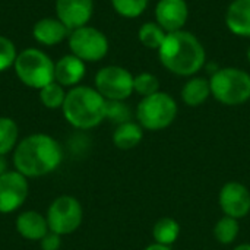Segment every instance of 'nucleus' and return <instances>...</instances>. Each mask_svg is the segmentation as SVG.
<instances>
[{
	"label": "nucleus",
	"mask_w": 250,
	"mask_h": 250,
	"mask_svg": "<svg viewBox=\"0 0 250 250\" xmlns=\"http://www.w3.org/2000/svg\"><path fill=\"white\" fill-rule=\"evenodd\" d=\"M107 100L88 85H78L67 91L62 107L64 120L75 129L89 130L105 120Z\"/></svg>",
	"instance_id": "7ed1b4c3"
},
{
	"label": "nucleus",
	"mask_w": 250,
	"mask_h": 250,
	"mask_svg": "<svg viewBox=\"0 0 250 250\" xmlns=\"http://www.w3.org/2000/svg\"><path fill=\"white\" fill-rule=\"evenodd\" d=\"M56 18L70 31L89 25L94 15V0H56Z\"/></svg>",
	"instance_id": "f8f14e48"
},
{
	"label": "nucleus",
	"mask_w": 250,
	"mask_h": 250,
	"mask_svg": "<svg viewBox=\"0 0 250 250\" xmlns=\"http://www.w3.org/2000/svg\"><path fill=\"white\" fill-rule=\"evenodd\" d=\"M86 75V63L72 53L62 56L54 64V81L64 88L81 85Z\"/></svg>",
	"instance_id": "2eb2a0df"
},
{
	"label": "nucleus",
	"mask_w": 250,
	"mask_h": 250,
	"mask_svg": "<svg viewBox=\"0 0 250 250\" xmlns=\"http://www.w3.org/2000/svg\"><path fill=\"white\" fill-rule=\"evenodd\" d=\"M154 15L167 34L182 31L189 19V4L186 0H158Z\"/></svg>",
	"instance_id": "ddd939ff"
},
{
	"label": "nucleus",
	"mask_w": 250,
	"mask_h": 250,
	"mask_svg": "<svg viewBox=\"0 0 250 250\" xmlns=\"http://www.w3.org/2000/svg\"><path fill=\"white\" fill-rule=\"evenodd\" d=\"M67 45L70 53L85 63L101 62L110 50L107 35L101 29L91 25L70 31L67 37Z\"/></svg>",
	"instance_id": "0eeeda50"
},
{
	"label": "nucleus",
	"mask_w": 250,
	"mask_h": 250,
	"mask_svg": "<svg viewBox=\"0 0 250 250\" xmlns=\"http://www.w3.org/2000/svg\"><path fill=\"white\" fill-rule=\"evenodd\" d=\"M19 142V127L18 123L6 116L0 117V155L6 157L13 152Z\"/></svg>",
	"instance_id": "412c9836"
},
{
	"label": "nucleus",
	"mask_w": 250,
	"mask_h": 250,
	"mask_svg": "<svg viewBox=\"0 0 250 250\" xmlns=\"http://www.w3.org/2000/svg\"><path fill=\"white\" fill-rule=\"evenodd\" d=\"M15 229L18 234L28 242H40L50 231L45 215L32 209L23 211L16 217Z\"/></svg>",
	"instance_id": "dca6fc26"
},
{
	"label": "nucleus",
	"mask_w": 250,
	"mask_h": 250,
	"mask_svg": "<svg viewBox=\"0 0 250 250\" xmlns=\"http://www.w3.org/2000/svg\"><path fill=\"white\" fill-rule=\"evenodd\" d=\"M66 88L62 86L60 83H57L56 81L45 85L44 88H41L38 91V97H40V101L41 104L48 108V110H57L63 107V103L66 100Z\"/></svg>",
	"instance_id": "5701e85b"
},
{
	"label": "nucleus",
	"mask_w": 250,
	"mask_h": 250,
	"mask_svg": "<svg viewBox=\"0 0 250 250\" xmlns=\"http://www.w3.org/2000/svg\"><path fill=\"white\" fill-rule=\"evenodd\" d=\"M182 101L189 107H199L211 97L209 79L204 76H192L182 88Z\"/></svg>",
	"instance_id": "a211bd4d"
},
{
	"label": "nucleus",
	"mask_w": 250,
	"mask_h": 250,
	"mask_svg": "<svg viewBox=\"0 0 250 250\" xmlns=\"http://www.w3.org/2000/svg\"><path fill=\"white\" fill-rule=\"evenodd\" d=\"M28 179L16 170H9L0 176V214L18 211L28 198Z\"/></svg>",
	"instance_id": "9d476101"
},
{
	"label": "nucleus",
	"mask_w": 250,
	"mask_h": 250,
	"mask_svg": "<svg viewBox=\"0 0 250 250\" xmlns=\"http://www.w3.org/2000/svg\"><path fill=\"white\" fill-rule=\"evenodd\" d=\"M94 88L107 101H126L133 94V75L123 66L108 64L95 73Z\"/></svg>",
	"instance_id": "1a4fd4ad"
},
{
	"label": "nucleus",
	"mask_w": 250,
	"mask_h": 250,
	"mask_svg": "<svg viewBox=\"0 0 250 250\" xmlns=\"http://www.w3.org/2000/svg\"><path fill=\"white\" fill-rule=\"evenodd\" d=\"M40 248L41 250H60L62 248V236L48 231L41 240H40Z\"/></svg>",
	"instance_id": "c85d7f7f"
},
{
	"label": "nucleus",
	"mask_w": 250,
	"mask_h": 250,
	"mask_svg": "<svg viewBox=\"0 0 250 250\" xmlns=\"http://www.w3.org/2000/svg\"><path fill=\"white\" fill-rule=\"evenodd\" d=\"M180 236V224L170 217L160 218L152 227V237L155 243L171 246Z\"/></svg>",
	"instance_id": "aec40b11"
},
{
	"label": "nucleus",
	"mask_w": 250,
	"mask_h": 250,
	"mask_svg": "<svg viewBox=\"0 0 250 250\" xmlns=\"http://www.w3.org/2000/svg\"><path fill=\"white\" fill-rule=\"evenodd\" d=\"M246 57H248V62H249V64H250V45L248 47V53H246Z\"/></svg>",
	"instance_id": "473e14b6"
},
{
	"label": "nucleus",
	"mask_w": 250,
	"mask_h": 250,
	"mask_svg": "<svg viewBox=\"0 0 250 250\" xmlns=\"http://www.w3.org/2000/svg\"><path fill=\"white\" fill-rule=\"evenodd\" d=\"M56 62L41 48L28 47L18 53L13 64L16 78L28 88L40 91L54 82Z\"/></svg>",
	"instance_id": "20e7f679"
},
{
	"label": "nucleus",
	"mask_w": 250,
	"mask_h": 250,
	"mask_svg": "<svg viewBox=\"0 0 250 250\" xmlns=\"http://www.w3.org/2000/svg\"><path fill=\"white\" fill-rule=\"evenodd\" d=\"M220 207L224 215L236 220L245 218L250 212L249 189L239 182H229L220 190Z\"/></svg>",
	"instance_id": "9b49d317"
},
{
	"label": "nucleus",
	"mask_w": 250,
	"mask_h": 250,
	"mask_svg": "<svg viewBox=\"0 0 250 250\" xmlns=\"http://www.w3.org/2000/svg\"><path fill=\"white\" fill-rule=\"evenodd\" d=\"M167 37V32L157 23V22H145L138 29V38L139 42L149 48V50H160L164 40Z\"/></svg>",
	"instance_id": "4be33fe9"
},
{
	"label": "nucleus",
	"mask_w": 250,
	"mask_h": 250,
	"mask_svg": "<svg viewBox=\"0 0 250 250\" xmlns=\"http://www.w3.org/2000/svg\"><path fill=\"white\" fill-rule=\"evenodd\" d=\"M45 218L50 231L59 236H67L81 227L83 220V209L76 198L62 195L50 204Z\"/></svg>",
	"instance_id": "6e6552de"
},
{
	"label": "nucleus",
	"mask_w": 250,
	"mask_h": 250,
	"mask_svg": "<svg viewBox=\"0 0 250 250\" xmlns=\"http://www.w3.org/2000/svg\"><path fill=\"white\" fill-rule=\"evenodd\" d=\"M176 100L163 91L144 97L136 107V120L145 130H163L177 117Z\"/></svg>",
	"instance_id": "423d86ee"
},
{
	"label": "nucleus",
	"mask_w": 250,
	"mask_h": 250,
	"mask_svg": "<svg viewBox=\"0 0 250 250\" xmlns=\"http://www.w3.org/2000/svg\"><path fill=\"white\" fill-rule=\"evenodd\" d=\"M105 119L119 126L132 120V111L125 101H107Z\"/></svg>",
	"instance_id": "bb28decb"
},
{
	"label": "nucleus",
	"mask_w": 250,
	"mask_h": 250,
	"mask_svg": "<svg viewBox=\"0 0 250 250\" xmlns=\"http://www.w3.org/2000/svg\"><path fill=\"white\" fill-rule=\"evenodd\" d=\"M144 139V127L138 122H126L123 125L116 126V130L113 132V144L116 148L129 151L136 148Z\"/></svg>",
	"instance_id": "6ab92c4d"
},
{
	"label": "nucleus",
	"mask_w": 250,
	"mask_h": 250,
	"mask_svg": "<svg viewBox=\"0 0 250 250\" xmlns=\"http://www.w3.org/2000/svg\"><path fill=\"white\" fill-rule=\"evenodd\" d=\"M7 171H9V170H7V161H6L4 157L0 155V176H3V174L7 173Z\"/></svg>",
	"instance_id": "7c9ffc66"
},
{
	"label": "nucleus",
	"mask_w": 250,
	"mask_h": 250,
	"mask_svg": "<svg viewBox=\"0 0 250 250\" xmlns=\"http://www.w3.org/2000/svg\"><path fill=\"white\" fill-rule=\"evenodd\" d=\"M160 91V81L154 73L142 72L133 76V92L139 94L142 98L149 97Z\"/></svg>",
	"instance_id": "a878e982"
},
{
	"label": "nucleus",
	"mask_w": 250,
	"mask_h": 250,
	"mask_svg": "<svg viewBox=\"0 0 250 250\" xmlns=\"http://www.w3.org/2000/svg\"><path fill=\"white\" fill-rule=\"evenodd\" d=\"M239 231H240L239 220L229 217V215H224L223 218H220L214 227V236L217 242L221 245L233 243L236 237L239 236Z\"/></svg>",
	"instance_id": "b1692460"
},
{
	"label": "nucleus",
	"mask_w": 250,
	"mask_h": 250,
	"mask_svg": "<svg viewBox=\"0 0 250 250\" xmlns=\"http://www.w3.org/2000/svg\"><path fill=\"white\" fill-rule=\"evenodd\" d=\"M149 0H111V6L117 15L126 19L139 18L148 7Z\"/></svg>",
	"instance_id": "393cba45"
},
{
	"label": "nucleus",
	"mask_w": 250,
	"mask_h": 250,
	"mask_svg": "<svg viewBox=\"0 0 250 250\" xmlns=\"http://www.w3.org/2000/svg\"><path fill=\"white\" fill-rule=\"evenodd\" d=\"M18 53L19 51L16 50L15 42L7 37L0 35V73L9 70L10 67L13 69Z\"/></svg>",
	"instance_id": "cd10ccee"
},
{
	"label": "nucleus",
	"mask_w": 250,
	"mask_h": 250,
	"mask_svg": "<svg viewBox=\"0 0 250 250\" xmlns=\"http://www.w3.org/2000/svg\"><path fill=\"white\" fill-rule=\"evenodd\" d=\"M63 161V149L57 139L47 133H32L21 139L13 151V167L26 179L47 176Z\"/></svg>",
	"instance_id": "f257e3e1"
},
{
	"label": "nucleus",
	"mask_w": 250,
	"mask_h": 250,
	"mask_svg": "<svg viewBox=\"0 0 250 250\" xmlns=\"http://www.w3.org/2000/svg\"><path fill=\"white\" fill-rule=\"evenodd\" d=\"M144 250H171L170 246H164V245H158V243H152L148 248H145Z\"/></svg>",
	"instance_id": "c756f323"
},
{
	"label": "nucleus",
	"mask_w": 250,
	"mask_h": 250,
	"mask_svg": "<svg viewBox=\"0 0 250 250\" xmlns=\"http://www.w3.org/2000/svg\"><path fill=\"white\" fill-rule=\"evenodd\" d=\"M161 64L177 76H195L207 62V51L201 40L189 31L167 34L158 50Z\"/></svg>",
	"instance_id": "f03ea898"
},
{
	"label": "nucleus",
	"mask_w": 250,
	"mask_h": 250,
	"mask_svg": "<svg viewBox=\"0 0 250 250\" xmlns=\"http://www.w3.org/2000/svg\"><path fill=\"white\" fill-rule=\"evenodd\" d=\"M226 25L231 34L250 38V0H233L229 4Z\"/></svg>",
	"instance_id": "f3484780"
},
{
	"label": "nucleus",
	"mask_w": 250,
	"mask_h": 250,
	"mask_svg": "<svg viewBox=\"0 0 250 250\" xmlns=\"http://www.w3.org/2000/svg\"><path fill=\"white\" fill-rule=\"evenodd\" d=\"M211 95L224 105H242L250 100V73L239 67H220L211 78Z\"/></svg>",
	"instance_id": "39448f33"
},
{
	"label": "nucleus",
	"mask_w": 250,
	"mask_h": 250,
	"mask_svg": "<svg viewBox=\"0 0 250 250\" xmlns=\"http://www.w3.org/2000/svg\"><path fill=\"white\" fill-rule=\"evenodd\" d=\"M233 250H250V243H243V245H239L237 248H234Z\"/></svg>",
	"instance_id": "2f4dec72"
},
{
	"label": "nucleus",
	"mask_w": 250,
	"mask_h": 250,
	"mask_svg": "<svg viewBox=\"0 0 250 250\" xmlns=\"http://www.w3.org/2000/svg\"><path fill=\"white\" fill-rule=\"evenodd\" d=\"M70 29L56 16H47L38 19L32 26V38L45 47H54L67 41Z\"/></svg>",
	"instance_id": "4468645a"
}]
</instances>
